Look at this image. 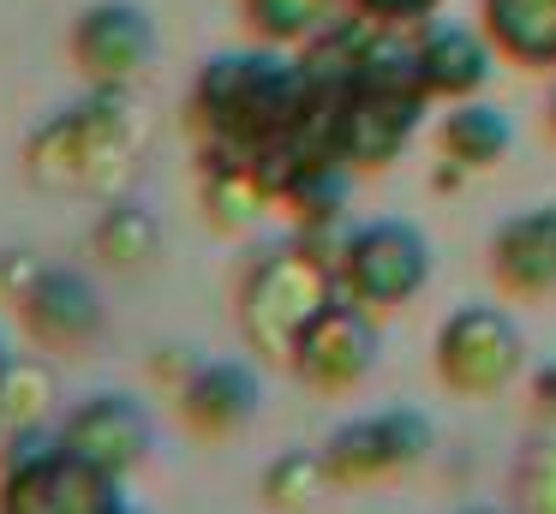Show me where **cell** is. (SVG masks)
<instances>
[{
  "label": "cell",
  "mask_w": 556,
  "mask_h": 514,
  "mask_svg": "<svg viewBox=\"0 0 556 514\" xmlns=\"http://www.w3.org/2000/svg\"><path fill=\"white\" fill-rule=\"evenodd\" d=\"M198 155L252 167L269 191L305 162H324V90L281 48H228L198 66L186 90ZM336 162V155H329Z\"/></svg>",
  "instance_id": "6da1fadb"
},
{
  "label": "cell",
  "mask_w": 556,
  "mask_h": 514,
  "mask_svg": "<svg viewBox=\"0 0 556 514\" xmlns=\"http://www.w3.org/2000/svg\"><path fill=\"white\" fill-rule=\"evenodd\" d=\"M317 90H324V150L353 174H377L395 162L419 138L431 108V90L413 66V42H395L389 30H377V42L348 78Z\"/></svg>",
  "instance_id": "7a4b0ae2"
},
{
  "label": "cell",
  "mask_w": 556,
  "mask_h": 514,
  "mask_svg": "<svg viewBox=\"0 0 556 514\" xmlns=\"http://www.w3.org/2000/svg\"><path fill=\"white\" fill-rule=\"evenodd\" d=\"M138 150V114L126 102V90L90 84L78 102L54 108L49 120H37L25 138V179L37 191H90L109 186Z\"/></svg>",
  "instance_id": "3957f363"
},
{
  "label": "cell",
  "mask_w": 556,
  "mask_h": 514,
  "mask_svg": "<svg viewBox=\"0 0 556 514\" xmlns=\"http://www.w3.org/2000/svg\"><path fill=\"white\" fill-rule=\"evenodd\" d=\"M336 251H317L312 239L300 246H276L269 258H257L240 281V335L252 353L288 365L293 341L305 335V323L336 299Z\"/></svg>",
  "instance_id": "277c9868"
},
{
  "label": "cell",
  "mask_w": 556,
  "mask_h": 514,
  "mask_svg": "<svg viewBox=\"0 0 556 514\" xmlns=\"http://www.w3.org/2000/svg\"><path fill=\"white\" fill-rule=\"evenodd\" d=\"M0 514H132L126 478L66 449L61 430H18L0 466Z\"/></svg>",
  "instance_id": "5b68a950"
},
{
  "label": "cell",
  "mask_w": 556,
  "mask_h": 514,
  "mask_svg": "<svg viewBox=\"0 0 556 514\" xmlns=\"http://www.w3.org/2000/svg\"><path fill=\"white\" fill-rule=\"evenodd\" d=\"M425 281H431V239L419 234V222L383 215V222H365V227H353V234L336 239L341 299L377 311V317L413 305V299L425 293Z\"/></svg>",
  "instance_id": "8992f818"
},
{
  "label": "cell",
  "mask_w": 556,
  "mask_h": 514,
  "mask_svg": "<svg viewBox=\"0 0 556 514\" xmlns=\"http://www.w3.org/2000/svg\"><path fill=\"white\" fill-rule=\"evenodd\" d=\"M431 365H437V383L448 394L484 401V394H503L520 377V365H527V335H520V323L503 305H460L437 329Z\"/></svg>",
  "instance_id": "52a82bcc"
},
{
  "label": "cell",
  "mask_w": 556,
  "mask_h": 514,
  "mask_svg": "<svg viewBox=\"0 0 556 514\" xmlns=\"http://www.w3.org/2000/svg\"><path fill=\"white\" fill-rule=\"evenodd\" d=\"M437 430L419 406H377L348 425H336L324 437V461L336 473V485H377V478L413 473L431 454Z\"/></svg>",
  "instance_id": "ba28073f"
},
{
  "label": "cell",
  "mask_w": 556,
  "mask_h": 514,
  "mask_svg": "<svg viewBox=\"0 0 556 514\" xmlns=\"http://www.w3.org/2000/svg\"><path fill=\"white\" fill-rule=\"evenodd\" d=\"M377 353H383L377 311H365V305H353V299L336 293L312 323H305L300 341H293L288 371L317 394H348L377 371Z\"/></svg>",
  "instance_id": "9c48e42d"
},
{
  "label": "cell",
  "mask_w": 556,
  "mask_h": 514,
  "mask_svg": "<svg viewBox=\"0 0 556 514\" xmlns=\"http://www.w3.org/2000/svg\"><path fill=\"white\" fill-rule=\"evenodd\" d=\"M66 54L90 84L126 90L156 60V18L138 0H90L66 30Z\"/></svg>",
  "instance_id": "30bf717a"
},
{
  "label": "cell",
  "mask_w": 556,
  "mask_h": 514,
  "mask_svg": "<svg viewBox=\"0 0 556 514\" xmlns=\"http://www.w3.org/2000/svg\"><path fill=\"white\" fill-rule=\"evenodd\" d=\"M61 437H66V449H78L90 466H102V473H114V478H132L138 466L150 461V449H156V418H150V406L138 401V394L97 389L61 418Z\"/></svg>",
  "instance_id": "8fae6325"
},
{
  "label": "cell",
  "mask_w": 556,
  "mask_h": 514,
  "mask_svg": "<svg viewBox=\"0 0 556 514\" xmlns=\"http://www.w3.org/2000/svg\"><path fill=\"white\" fill-rule=\"evenodd\" d=\"M18 317L25 335L49 353H85L102 335V293L85 269H66V263H42V275L30 281V293L18 299Z\"/></svg>",
  "instance_id": "7c38bea8"
},
{
  "label": "cell",
  "mask_w": 556,
  "mask_h": 514,
  "mask_svg": "<svg viewBox=\"0 0 556 514\" xmlns=\"http://www.w3.org/2000/svg\"><path fill=\"white\" fill-rule=\"evenodd\" d=\"M496 48L484 36V24H455V18H425L413 36V66L419 84L431 90V102H467L491 84L496 72Z\"/></svg>",
  "instance_id": "4fadbf2b"
},
{
  "label": "cell",
  "mask_w": 556,
  "mask_h": 514,
  "mask_svg": "<svg viewBox=\"0 0 556 514\" xmlns=\"http://www.w3.org/2000/svg\"><path fill=\"white\" fill-rule=\"evenodd\" d=\"M186 430L204 442H228L264 413V389H257V371L240 359H198V371L180 383L174 394Z\"/></svg>",
  "instance_id": "5bb4252c"
},
{
  "label": "cell",
  "mask_w": 556,
  "mask_h": 514,
  "mask_svg": "<svg viewBox=\"0 0 556 514\" xmlns=\"http://www.w3.org/2000/svg\"><path fill=\"white\" fill-rule=\"evenodd\" d=\"M491 281L508 299H544L556 287V198L515 210L484 246Z\"/></svg>",
  "instance_id": "9a60e30c"
},
{
  "label": "cell",
  "mask_w": 556,
  "mask_h": 514,
  "mask_svg": "<svg viewBox=\"0 0 556 514\" xmlns=\"http://www.w3.org/2000/svg\"><path fill=\"white\" fill-rule=\"evenodd\" d=\"M508 150H515V120L496 102L467 96V102H448V114L437 120V155H443L455 174H484V167H496Z\"/></svg>",
  "instance_id": "2e32d148"
},
{
  "label": "cell",
  "mask_w": 556,
  "mask_h": 514,
  "mask_svg": "<svg viewBox=\"0 0 556 514\" xmlns=\"http://www.w3.org/2000/svg\"><path fill=\"white\" fill-rule=\"evenodd\" d=\"M479 24L508 66H556V0H479Z\"/></svg>",
  "instance_id": "e0dca14e"
},
{
  "label": "cell",
  "mask_w": 556,
  "mask_h": 514,
  "mask_svg": "<svg viewBox=\"0 0 556 514\" xmlns=\"http://www.w3.org/2000/svg\"><path fill=\"white\" fill-rule=\"evenodd\" d=\"M198 198H204V215L216 227H252L257 215L276 203V191L252 174V167L216 162V155H198Z\"/></svg>",
  "instance_id": "ac0fdd59"
},
{
  "label": "cell",
  "mask_w": 556,
  "mask_h": 514,
  "mask_svg": "<svg viewBox=\"0 0 556 514\" xmlns=\"http://www.w3.org/2000/svg\"><path fill=\"white\" fill-rule=\"evenodd\" d=\"M90 251H97L109 269H144L150 258L162 251V222L144 210V203H109L90 227Z\"/></svg>",
  "instance_id": "d6986e66"
},
{
  "label": "cell",
  "mask_w": 556,
  "mask_h": 514,
  "mask_svg": "<svg viewBox=\"0 0 556 514\" xmlns=\"http://www.w3.org/2000/svg\"><path fill=\"white\" fill-rule=\"evenodd\" d=\"M336 12H348V7L341 0H240L245 30L269 48H305L317 30L336 24Z\"/></svg>",
  "instance_id": "ffe728a7"
},
{
  "label": "cell",
  "mask_w": 556,
  "mask_h": 514,
  "mask_svg": "<svg viewBox=\"0 0 556 514\" xmlns=\"http://www.w3.org/2000/svg\"><path fill=\"white\" fill-rule=\"evenodd\" d=\"M329 485H336V473H329L324 449H281L276 461L264 466V478H257L264 502H269V509H281V514L312 509V502L324 497Z\"/></svg>",
  "instance_id": "44dd1931"
},
{
  "label": "cell",
  "mask_w": 556,
  "mask_h": 514,
  "mask_svg": "<svg viewBox=\"0 0 556 514\" xmlns=\"http://www.w3.org/2000/svg\"><path fill=\"white\" fill-rule=\"evenodd\" d=\"M348 12H359V18L371 24H389V30H401V24H425L443 12V0H341Z\"/></svg>",
  "instance_id": "7402d4cb"
},
{
  "label": "cell",
  "mask_w": 556,
  "mask_h": 514,
  "mask_svg": "<svg viewBox=\"0 0 556 514\" xmlns=\"http://www.w3.org/2000/svg\"><path fill=\"white\" fill-rule=\"evenodd\" d=\"M42 275V263L30 258V251H0V305H13L18 311V299L30 293V281Z\"/></svg>",
  "instance_id": "603a6c76"
},
{
  "label": "cell",
  "mask_w": 556,
  "mask_h": 514,
  "mask_svg": "<svg viewBox=\"0 0 556 514\" xmlns=\"http://www.w3.org/2000/svg\"><path fill=\"white\" fill-rule=\"evenodd\" d=\"M7 365H13V359H7V347H0V383H7Z\"/></svg>",
  "instance_id": "cb8c5ba5"
},
{
  "label": "cell",
  "mask_w": 556,
  "mask_h": 514,
  "mask_svg": "<svg viewBox=\"0 0 556 514\" xmlns=\"http://www.w3.org/2000/svg\"><path fill=\"white\" fill-rule=\"evenodd\" d=\"M460 514H503V509H460Z\"/></svg>",
  "instance_id": "d4e9b609"
},
{
  "label": "cell",
  "mask_w": 556,
  "mask_h": 514,
  "mask_svg": "<svg viewBox=\"0 0 556 514\" xmlns=\"http://www.w3.org/2000/svg\"><path fill=\"white\" fill-rule=\"evenodd\" d=\"M551 131H556V90H551Z\"/></svg>",
  "instance_id": "484cf974"
}]
</instances>
